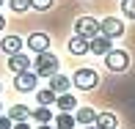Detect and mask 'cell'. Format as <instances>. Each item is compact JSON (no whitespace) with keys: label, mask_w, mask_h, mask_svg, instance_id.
<instances>
[{"label":"cell","mask_w":135,"mask_h":129,"mask_svg":"<svg viewBox=\"0 0 135 129\" xmlns=\"http://www.w3.org/2000/svg\"><path fill=\"white\" fill-rule=\"evenodd\" d=\"M58 63H61V60L55 58L50 50H47V52H39L33 58V71L39 77H52V74H58Z\"/></svg>","instance_id":"1"},{"label":"cell","mask_w":135,"mask_h":129,"mask_svg":"<svg viewBox=\"0 0 135 129\" xmlns=\"http://www.w3.org/2000/svg\"><path fill=\"white\" fill-rule=\"evenodd\" d=\"M97 82H99V74H97L94 69H77L75 74H72V85H77L80 91L97 88Z\"/></svg>","instance_id":"2"},{"label":"cell","mask_w":135,"mask_h":129,"mask_svg":"<svg viewBox=\"0 0 135 129\" xmlns=\"http://www.w3.org/2000/svg\"><path fill=\"white\" fill-rule=\"evenodd\" d=\"M75 36H83V39H94V36H99V22L94 19V17H80V19L75 22Z\"/></svg>","instance_id":"3"},{"label":"cell","mask_w":135,"mask_h":129,"mask_svg":"<svg viewBox=\"0 0 135 129\" xmlns=\"http://www.w3.org/2000/svg\"><path fill=\"white\" fill-rule=\"evenodd\" d=\"M105 63L110 71H124V69H130V55L124 50H110L105 55Z\"/></svg>","instance_id":"4"},{"label":"cell","mask_w":135,"mask_h":129,"mask_svg":"<svg viewBox=\"0 0 135 129\" xmlns=\"http://www.w3.org/2000/svg\"><path fill=\"white\" fill-rule=\"evenodd\" d=\"M36 82H39V74H36V71H22V74L14 77V88L20 91V94H33Z\"/></svg>","instance_id":"5"},{"label":"cell","mask_w":135,"mask_h":129,"mask_svg":"<svg viewBox=\"0 0 135 129\" xmlns=\"http://www.w3.org/2000/svg\"><path fill=\"white\" fill-rule=\"evenodd\" d=\"M99 33L108 36V39H119V36L124 33V22L116 19V17H105V19L99 22Z\"/></svg>","instance_id":"6"},{"label":"cell","mask_w":135,"mask_h":129,"mask_svg":"<svg viewBox=\"0 0 135 129\" xmlns=\"http://www.w3.org/2000/svg\"><path fill=\"white\" fill-rule=\"evenodd\" d=\"M30 63L33 60L28 58L25 52H17V55H8V69L14 74H22V71H30Z\"/></svg>","instance_id":"7"},{"label":"cell","mask_w":135,"mask_h":129,"mask_svg":"<svg viewBox=\"0 0 135 129\" xmlns=\"http://www.w3.org/2000/svg\"><path fill=\"white\" fill-rule=\"evenodd\" d=\"M22 47H25V41H22L20 36H14V33H8L3 41H0V50H3L6 55H17V52H22Z\"/></svg>","instance_id":"8"},{"label":"cell","mask_w":135,"mask_h":129,"mask_svg":"<svg viewBox=\"0 0 135 129\" xmlns=\"http://www.w3.org/2000/svg\"><path fill=\"white\" fill-rule=\"evenodd\" d=\"M110 41H113V39H108V36H94V39L88 41V50L94 52V55H102V58H105V55L113 50V47H110Z\"/></svg>","instance_id":"9"},{"label":"cell","mask_w":135,"mask_h":129,"mask_svg":"<svg viewBox=\"0 0 135 129\" xmlns=\"http://www.w3.org/2000/svg\"><path fill=\"white\" fill-rule=\"evenodd\" d=\"M50 88L55 91V94H69V88H72V77H66V74H61V71H58V74H52L50 77Z\"/></svg>","instance_id":"10"},{"label":"cell","mask_w":135,"mask_h":129,"mask_svg":"<svg viewBox=\"0 0 135 129\" xmlns=\"http://www.w3.org/2000/svg\"><path fill=\"white\" fill-rule=\"evenodd\" d=\"M28 47L36 55H39V52H47V50H50V36H47V33H33L28 39Z\"/></svg>","instance_id":"11"},{"label":"cell","mask_w":135,"mask_h":129,"mask_svg":"<svg viewBox=\"0 0 135 129\" xmlns=\"http://www.w3.org/2000/svg\"><path fill=\"white\" fill-rule=\"evenodd\" d=\"M75 121L77 124H83V126H94L97 124V113L91 107H80L77 110V115H75Z\"/></svg>","instance_id":"12"},{"label":"cell","mask_w":135,"mask_h":129,"mask_svg":"<svg viewBox=\"0 0 135 129\" xmlns=\"http://www.w3.org/2000/svg\"><path fill=\"white\" fill-rule=\"evenodd\" d=\"M69 52H72V55H85V52H91V50H88V39H83V36L69 39Z\"/></svg>","instance_id":"13"},{"label":"cell","mask_w":135,"mask_h":129,"mask_svg":"<svg viewBox=\"0 0 135 129\" xmlns=\"http://www.w3.org/2000/svg\"><path fill=\"white\" fill-rule=\"evenodd\" d=\"M97 129H116L119 126V121H116L113 113H97Z\"/></svg>","instance_id":"14"},{"label":"cell","mask_w":135,"mask_h":129,"mask_svg":"<svg viewBox=\"0 0 135 129\" xmlns=\"http://www.w3.org/2000/svg\"><path fill=\"white\" fill-rule=\"evenodd\" d=\"M55 104H58V110H61V113H72V110L77 107V99H75L72 94H61L58 99H55Z\"/></svg>","instance_id":"15"},{"label":"cell","mask_w":135,"mask_h":129,"mask_svg":"<svg viewBox=\"0 0 135 129\" xmlns=\"http://www.w3.org/2000/svg\"><path fill=\"white\" fill-rule=\"evenodd\" d=\"M8 118L14 121V124H20V121L30 118V110L25 107V104H11V110H8Z\"/></svg>","instance_id":"16"},{"label":"cell","mask_w":135,"mask_h":129,"mask_svg":"<svg viewBox=\"0 0 135 129\" xmlns=\"http://www.w3.org/2000/svg\"><path fill=\"white\" fill-rule=\"evenodd\" d=\"M52 124H55V129H75L77 121H75V115L61 113V115H55V118H52Z\"/></svg>","instance_id":"17"},{"label":"cell","mask_w":135,"mask_h":129,"mask_svg":"<svg viewBox=\"0 0 135 129\" xmlns=\"http://www.w3.org/2000/svg\"><path fill=\"white\" fill-rule=\"evenodd\" d=\"M30 115H33V121H36L39 126H41V124H50V121H52V113H50V107H44V104H39V107H36Z\"/></svg>","instance_id":"18"},{"label":"cell","mask_w":135,"mask_h":129,"mask_svg":"<svg viewBox=\"0 0 135 129\" xmlns=\"http://www.w3.org/2000/svg\"><path fill=\"white\" fill-rule=\"evenodd\" d=\"M55 99H58V94H55L52 88H41V91H36V102L39 104H55Z\"/></svg>","instance_id":"19"},{"label":"cell","mask_w":135,"mask_h":129,"mask_svg":"<svg viewBox=\"0 0 135 129\" xmlns=\"http://www.w3.org/2000/svg\"><path fill=\"white\" fill-rule=\"evenodd\" d=\"M121 11H124V17L135 19V0H121Z\"/></svg>","instance_id":"20"},{"label":"cell","mask_w":135,"mask_h":129,"mask_svg":"<svg viewBox=\"0 0 135 129\" xmlns=\"http://www.w3.org/2000/svg\"><path fill=\"white\" fill-rule=\"evenodd\" d=\"M8 6H11V11H25V8H30V0H8Z\"/></svg>","instance_id":"21"},{"label":"cell","mask_w":135,"mask_h":129,"mask_svg":"<svg viewBox=\"0 0 135 129\" xmlns=\"http://www.w3.org/2000/svg\"><path fill=\"white\" fill-rule=\"evenodd\" d=\"M52 6V0H30V8H36V11H47Z\"/></svg>","instance_id":"22"},{"label":"cell","mask_w":135,"mask_h":129,"mask_svg":"<svg viewBox=\"0 0 135 129\" xmlns=\"http://www.w3.org/2000/svg\"><path fill=\"white\" fill-rule=\"evenodd\" d=\"M0 129H14V121L8 115H0Z\"/></svg>","instance_id":"23"},{"label":"cell","mask_w":135,"mask_h":129,"mask_svg":"<svg viewBox=\"0 0 135 129\" xmlns=\"http://www.w3.org/2000/svg\"><path fill=\"white\" fill-rule=\"evenodd\" d=\"M14 129H30V126L25 124V121H20V124H14Z\"/></svg>","instance_id":"24"},{"label":"cell","mask_w":135,"mask_h":129,"mask_svg":"<svg viewBox=\"0 0 135 129\" xmlns=\"http://www.w3.org/2000/svg\"><path fill=\"white\" fill-rule=\"evenodd\" d=\"M36 129H55V126H47V124H41V126H36Z\"/></svg>","instance_id":"25"},{"label":"cell","mask_w":135,"mask_h":129,"mask_svg":"<svg viewBox=\"0 0 135 129\" xmlns=\"http://www.w3.org/2000/svg\"><path fill=\"white\" fill-rule=\"evenodd\" d=\"M6 28V19H3V17H0V30H3Z\"/></svg>","instance_id":"26"},{"label":"cell","mask_w":135,"mask_h":129,"mask_svg":"<svg viewBox=\"0 0 135 129\" xmlns=\"http://www.w3.org/2000/svg\"><path fill=\"white\" fill-rule=\"evenodd\" d=\"M85 129H97V126H85Z\"/></svg>","instance_id":"27"},{"label":"cell","mask_w":135,"mask_h":129,"mask_svg":"<svg viewBox=\"0 0 135 129\" xmlns=\"http://www.w3.org/2000/svg\"><path fill=\"white\" fill-rule=\"evenodd\" d=\"M0 6H3V0H0Z\"/></svg>","instance_id":"28"},{"label":"cell","mask_w":135,"mask_h":129,"mask_svg":"<svg viewBox=\"0 0 135 129\" xmlns=\"http://www.w3.org/2000/svg\"><path fill=\"white\" fill-rule=\"evenodd\" d=\"M0 91H3V85H0Z\"/></svg>","instance_id":"29"}]
</instances>
